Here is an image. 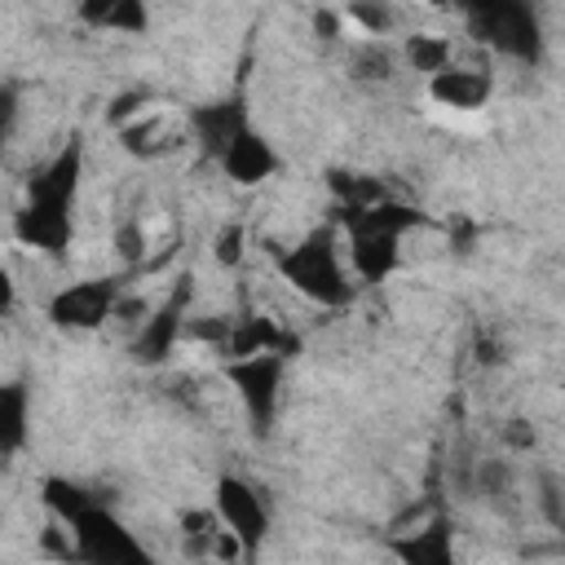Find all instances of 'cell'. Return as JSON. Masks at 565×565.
Wrapping results in <instances>:
<instances>
[{
	"mask_svg": "<svg viewBox=\"0 0 565 565\" xmlns=\"http://www.w3.org/2000/svg\"><path fill=\"white\" fill-rule=\"evenodd\" d=\"M503 441H508V446H516V450H530V446H534V428H530L525 419H508Z\"/></svg>",
	"mask_w": 565,
	"mask_h": 565,
	"instance_id": "f546056e",
	"label": "cell"
},
{
	"mask_svg": "<svg viewBox=\"0 0 565 565\" xmlns=\"http://www.w3.org/2000/svg\"><path fill=\"white\" fill-rule=\"evenodd\" d=\"M424 4H428V9H450L455 0H424Z\"/></svg>",
	"mask_w": 565,
	"mask_h": 565,
	"instance_id": "1f68e13d",
	"label": "cell"
},
{
	"mask_svg": "<svg viewBox=\"0 0 565 565\" xmlns=\"http://www.w3.org/2000/svg\"><path fill=\"white\" fill-rule=\"evenodd\" d=\"M388 552L411 565H455V530L446 516H433L428 525L411 530L406 539H393Z\"/></svg>",
	"mask_w": 565,
	"mask_h": 565,
	"instance_id": "2e32d148",
	"label": "cell"
},
{
	"mask_svg": "<svg viewBox=\"0 0 565 565\" xmlns=\"http://www.w3.org/2000/svg\"><path fill=\"white\" fill-rule=\"evenodd\" d=\"M212 503H216V512H221L225 530L243 543V552H247V556H256V552H260V543H265V534H269V508H265L260 490H256L247 477L221 472V477H216V486H212Z\"/></svg>",
	"mask_w": 565,
	"mask_h": 565,
	"instance_id": "52a82bcc",
	"label": "cell"
},
{
	"mask_svg": "<svg viewBox=\"0 0 565 565\" xmlns=\"http://www.w3.org/2000/svg\"><path fill=\"white\" fill-rule=\"evenodd\" d=\"M190 296H194V278L190 274H181L177 278V287L141 318V327H137V335H132V344H128V358L137 362V366H163L172 353H177V340L185 335V313H190Z\"/></svg>",
	"mask_w": 565,
	"mask_h": 565,
	"instance_id": "277c9868",
	"label": "cell"
},
{
	"mask_svg": "<svg viewBox=\"0 0 565 565\" xmlns=\"http://www.w3.org/2000/svg\"><path fill=\"white\" fill-rule=\"evenodd\" d=\"M256 353L296 358V353H300V335L287 331L282 322H274L269 313H243V318H234V327H230L225 358H256Z\"/></svg>",
	"mask_w": 565,
	"mask_h": 565,
	"instance_id": "8fae6325",
	"label": "cell"
},
{
	"mask_svg": "<svg viewBox=\"0 0 565 565\" xmlns=\"http://www.w3.org/2000/svg\"><path fill=\"white\" fill-rule=\"evenodd\" d=\"M40 499H44V508L62 521V525H71L84 508H93V503H102V494H93V490H84L79 481H71V477H44V486H40Z\"/></svg>",
	"mask_w": 565,
	"mask_h": 565,
	"instance_id": "7402d4cb",
	"label": "cell"
},
{
	"mask_svg": "<svg viewBox=\"0 0 565 565\" xmlns=\"http://www.w3.org/2000/svg\"><path fill=\"white\" fill-rule=\"evenodd\" d=\"M344 66H349V79L353 84H388L397 75V66H402V49H393L380 35H366V40H358L349 49Z\"/></svg>",
	"mask_w": 565,
	"mask_h": 565,
	"instance_id": "ac0fdd59",
	"label": "cell"
},
{
	"mask_svg": "<svg viewBox=\"0 0 565 565\" xmlns=\"http://www.w3.org/2000/svg\"><path fill=\"white\" fill-rule=\"evenodd\" d=\"M66 530H71V543H75L79 561H93V565H146V547L132 539V530L106 503L84 508Z\"/></svg>",
	"mask_w": 565,
	"mask_h": 565,
	"instance_id": "5b68a950",
	"label": "cell"
},
{
	"mask_svg": "<svg viewBox=\"0 0 565 565\" xmlns=\"http://www.w3.org/2000/svg\"><path fill=\"white\" fill-rule=\"evenodd\" d=\"M313 35L327 40V44H335L340 40V18L331 9H313Z\"/></svg>",
	"mask_w": 565,
	"mask_h": 565,
	"instance_id": "f1b7e54d",
	"label": "cell"
},
{
	"mask_svg": "<svg viewBox=\"0 0 565 565\" xmlns=\"http://www.w3.org/2000/svg\"><path fill=\"white\" fill-rule=\"evenodd\" d=\"M26 415H31V393H26V384L9 380L0 388V455L4 459H13L26 446V433H31Z\"/></svg>",
	"mask_w": 565,
	"mask_h": 565,
	"instance_id": "ffe728a7",
	"label": "cell"
},
{
	"mask_svg": "<svg viewBox=\"0 0 565 565\" xmlns=\"http://www.w3.org/2000/svg\"><path fill=\"white\" fill-rule=\"evenodd\" d=\"M278 274L296 296H305L322 309H344L353 300V282L340 260L335 225H313L300 243L278 252Z\"/></svg>",
	"mask_w": 565,
	"mask_h": 565,
	"instance_id": "6da1fadb",
	"label": "cell"
},
{
	"mask_svg": "<svg viewBox=\"0 0 565 565\" xmlns=\"http://www.w3.org/2000/svg\"><path fill=\"white\" fill-rule=\"evenodd\" d=\"M159 137H163L159 119H132V124L119 128V141H124L128 154H159V150H168Z\"/></svg>",
	"mask_w": 565,
	"mask_h": 565,
	"instance_id": "603a6c76",
	"label": "cell"
},
{
	"mask_svg": "<svg viewBox=\"0 0 565 565\" xmlns=\"http://www.w3.org/2000/svg\"><path fill=\"white\" fill-rule=\"evenodd\" d=\"M344 13L353 18V26H362L366 35H384L388 31V22H393V13H388V4L384 0H349L344 4Z\"/></svg>",
	"mask_w": 565,
	"mask_h": 565,
	"instance_id": "d4e9b609",
	"label": "cell"
},
{
	"mask_svg": "<svg viewBox=\"0 0 565 565\" xmlns=\"http://www.w3.org/2000/svg\"><path fill=\"white\" fill-rule=\"evenodd\" d=\"M477 486H481V494H508L512 490V468L503 463V459H486L481 463V472H477Z\"/></svg>",
	"mask_w": 565,
	"mask_h": 565,
	"instance_id": "484cf974",
	"label": "cell"
},
{
	"mask_svg": "<svg viewBox=\"0 0 565 565\" xmlns=\"http://www.w3.org/2000/svg\"><path fill=\"white\" fill-rule=\"evenodd\" d=\"M75 18L93 31H124V35L150 31V4L146 0H75Z\"/></svg>",
	"mask_w": 565,
	"mask_h": 565,
	"instance_id": "e0dca14e",
	"label": "cell"
},
{
	"mask_svg": "<svg viewBox=\"0 0 565 565\" xmlns=\"http://www.w3.org/2000/svg\"><path fill=\"white\" fill-rule=\"evenodd\" d=\"M349 260L362 282H388L402 269V238L358 230V234H349Z\"/></svg>",
	"mask_w": 565,
	"mask_h": 565,
	"instance_id": "5bb4252c",
	"label": "cell"
},
{
	"mask_svg": "<svg viewBox=\"0 0 565 565\" xmlns=\"http://www.w3.org/2000/svg\"><path fill=\"white\" fill-rule=\"evenodd\" d=\"M468 35L512 62L534 66L543 57V26L530 0H455Z\"/></svg>",
	"mask_w": 565,
	"mask_h": 565,
	"instance_id": "7a4b0ae2",
	"label": "cell"
},
{
	"mask_svg": "<svg viewBox=\"0 0 565 565\" xmlns=\"http://www.w3.org/2000/svg\"><path fill=\"white\" fill-rule=\"evenodd\" d=\"M282 371L287 358L282 353H256V358H225V380L234 384L247 424L256 437H269L278 406H282Z\"/></svg>",
	"mask_w": 565,
	"mask_h": 565,
	"instance_id": "3957f363",
	"label": "cell"
},
{
	"mask_svg": "<svg viewBox=\"0 0 565 565\" xmlns=\"http://www.w3.org/2000/svg\"><path fill=\"white\" fill-rule=\"evenodd\" d=\"M141 102H146V93H141V88L119 93V97H115V106H110V124H115V128H124V124H128V115H132Z\"/></svg>",
	"mask_w": 565,
	"mask_h": 565,
	"instance_id": "83f0119b",
	"label": "cell"
},
{
	"mask_svg": "<svg viewBox=\"0 0 565 565\" xmlns=\"http://www.w3.org/2000/svg\"><path fill=\"white\" fill-rule=\"evenodd\" d=\"M212 256H216V265L238 269V265H243V256H247V230H243L238 221L221 225V234L212 238Z\"/></svg>",
	"mask_w": 565,
	"mask_h": 565,
	"instance_id": "cb8c5ba5",
	"label": "cell"
},
{
	"mask_svg": "<svg viewBox=\"0 0 565 565\" xmlns=\"http://www.w3.org/2000/svg\"><path fill=\"white\" fill-rule=\"evenodd\" d=\"M397 49H402V66L415 71V75H424V79L437 75V71H446L455 62V44L446 35H437V31H411Z\"/></svg>",
	"mask_w": 565,
	"mask_h": 565,
	"instance_id": "44dd1931",
	"label": "cell"
},
{
	"mask_svg": "<svg viewBox=\"0 0 565 565\" xmlns=\"http://www.w3.org/2000/svg\"><path fill=\"white\" fill-rule=\"evenodd\" d=\"M243 128H247V106H243L238 93H234V97H221V102H203V106L190 110V132H194L199 150L212 154V159H221V150H225Z\"/></svg>",
	"mask_w": 565,
	"mask_h": 565,
	"instance_id": "7c38bea8",
	"label": "cell"
},
{
	"mask_svg": "<svg viewBox=\"0 0 565 565\" xmlns=\"http://www.w3.org/2000/svg\"><path fill=\"white\" fill-rule=\"evenodd\" d=\"M79 177H84V137L71 132L26 181V199H40V203H62V207H75V194H79Z\"/></svg>",
	"mask_w": 565,
	"mask_h": 565,
	"instance_id": "9c48e42d",
	"label": "cell"
},
{
	"mask_svg": "<svg viewBox=\"0 0 565 565\" xmlns=\"http://www.w3.org/2000/svg\"><path fill=\"white\" fill-rule=\"evenodd\" d=\"M13 238L40 256H53L62 260L71 252V238H75V207H62V203H40V199H26L18 212H13Z\"/></svg>",
	"mask_w": 565,
	"mask_h": 565,
	"instance_id": "ba28073f",
	"label": "cell"
},
{
	"mask_svg": "<svg viewBox=\"0 0 565 565\" xmlns=\"http://www.w3.org/2000/svg\"><path fill=\"white\" fill-rule=\"evenodd\" d=\"M115 247H119V256H124L128 265H137V260L146 256V230H141V225H119Z\"/></svg>",
	"mask_w": 565,
	"mask_h": 565,
	"instance_id": "4316f807",
	"label": "cell"
},
{
	"mask_svg": "<svg viewBox=\"0 0 565 565\" xmlns=\"http://www.w3.org/2000/svg\"><path fill=\"white\" fill-rule=\"evenodd\" d=\"M119 300H124L119 278H79V282L57 287L44 313L57 331H97L102 322L119 313Z\"/></svg>",
	"mask_w": 565,
	"mask_h": 565,
	"instance_id": "8992f818",
	"label": "cell"
},
{
	"mask_svg": "<svg viewBox=\"0 0 565 565\" xmlns=\"http://www.w3.org/2000/svg\"><path fill=\"white\" fill-rule=\"evenodd\" d=\"M490 93H494V84H490V75L481 66L450 62L446 71L428 75V97L437 106H446V110H481L490 102Z\"/></svg>",
	"mask_w": 565,
	"mask_h": 565,
	"instance_id": "4fadbf2b",
	"label": "cell"
},
{
	"mask_svg": "<svg viewBox=\"0 0 565 565\" xmlns=\"http://www.w3.org/2000/svg\"><path fill=\"white\" fill-rule=\"evenodd\" d=\"M450 238H455V252H463V256L472 252V225H468V221H463V225H455V234H450Z\"/></svg>",
	"mask_w": 565,
	"mask_h": 565,
	"instance_id": "4dcf8cb0",
	"label": "cell"
},
{
	"mask_svg": "<svg viewBox=\"0 0 565 565\" xmlns=\"http://www.w3.org/2000/svg\"><path fill=\"white\" fill-rule=\"evenodd\" d=\"M340 221H344V230L349 234H358V230H371V234H397V238H406L411 230H419L424 225V212L415 207V203H402V199H380V203H371V207H358V212H340Z\"/></svg>",
	"mask_w": 565,
	"mask_h": 565,
	"instance_id": "9a60e30c",
	"label": "cell"
},
{
	"mask_svg": "<svg viewBox=\"0 0 565 565\" xmlns=\"http://www.w3.org/2000/svg\"><path fill=\"white\" fill-rule=\"evenodd\" d=\"M216 163H221V172H225L234 185H247V190H252V185H265V181L282 168V159H278V150L269 146V137L256 132L252 124L221 150Z\"/></svg>",
	"mask_w": 565,
	"mask_h": 565,
	"instance_id": "30bf717a",
	"label": "cell"
},
{
	"mask_svg": "<svg viewBox=\"0 0 565 565\" xmlns=\"http://www.w3.org/2000/svg\"><path fill=\"white\" fill-rule=\"evenodd\" d=\"M327 190L335 199V212H358V207H371L380 199H388L393 190L371 177V172H349V168H331L327 172Z\"/></svg>",
	"mask_w": 565,
	"mask_h": 565,
	"instance_id": "d6986e66",
	"label": "cell"
}]
</instances>
